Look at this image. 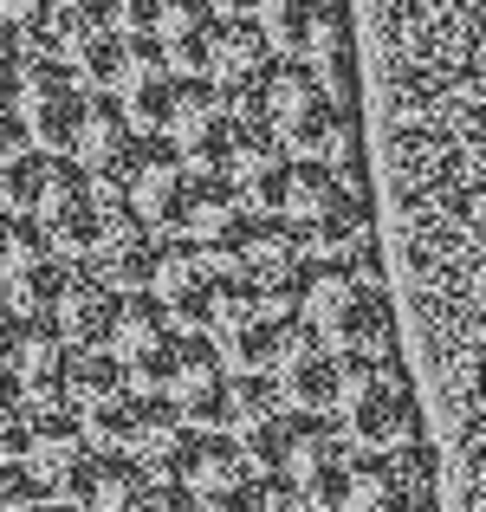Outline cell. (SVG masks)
I'll return each instance as SVG.
<instances>
[{"instance_id":"3","label":"cell","mask_w":486,"mask_h":512,"mask_svg":"<svg viewBox=\"0 0 486 512\" xmlns=\"http://www.w3.org/2000/svg\"><path fill=\"white\" fill-rule=\"evenodd\" d=\"M299 292H260L247 279H227L221 305L208 318V338L240 376H273V363L299 338Z\"/></svg>"},{"instance_id":"16","label":"cell","mask_w":486,"mask_h":512,"mask_svg":"<svg viewBox=\"0 0 486 512\" xmlns=\"http://www.w3.org/2000/svg\"><path fill=\"white\" fill-rule=\"evenodd\" d=\"M279 474L305 493L312 512H337V500H344V474H350L344 428H331L324 415H299L286 454H279Z\"/></svg>"},{"instance_id":"34","label":"cell","mask_w":486,"mask_h":512,"mask_svg":"<svg viewBox=\"0 0 486 512\" xmlns=\"http://www.w3.org/2000/svg\"><path fill=\"white\" fill-rule=\"evenodd\" d=\"M46 163L52 156L39 150V143H20V150L0 163V214H33V201H39V182H46Z\"/></svg>"},{"instance_id":"31","label":"cell","mask_w":486,"mask_h":512,"mask_svg":"<svg viewBox=\"0 0 486 512\" xmlns=\"http://www.w3.org/2000/svg\"><path fill=\"white\" fill-rule=\"evenodd\" d=\"M130 370L111 357V350H78V363H72V415L78 422H91L98 409H111L117 396H130Z\"/></svg>"},{"instance_id":"25","label":"cell","mask_w":486,"mask_h":512,"mask_svg":"<svg viewBox=\"0 0 486 512\" xmlns=\"http://www.w3.org/2000/svg\"><path fill=\"white\" fill-rule=\"evenodd\" d=\"M273 389L292 415H337V389H344V357L324 350L312 331H299L292 350L273 363Z\"/></svg>"},{"instance_id":"41","label":"cell","mask_w":486,"mask_h":512,"mask_svg":"<svg viewBox=\"0 0 486 512\" xmlns=\"http://www.w3.org/2000/svg\"><path fill=\"white\" fill-rule=\"evenodd\" d=\"M0 221H7V214H0Z\"/></svg>"},{"instance_id":"4","label":"cell","mask_w":486,"mask_h":512,"mask_svg":"<svg viewBox=\"0 0 486 512\" xmlns=\"http://www.w3.org/2000/svg\"><path fill=\"white\" fill-rule=\"evenodd\" d=\"M279 221L305 240V253H350L370 240V195L337 163H292Z\"/></svg>"},{"instance_id":"5","label":"cell","mask_w":486,"mask_h":512,"mask_svg":"<svg viewBox=\"0 0 486 512\" xmlns=\"http://www.w3.org/2000/svg\"><path fill=\"white\" fill-rule=\"evenodd\" d=\"M195 175L201 169L188 163V156H175L169 137H150V143H137V150L124 156V169H117L98 195L137 208L150 227H162V234H182V214H188V195H195Z\"/></svg>"},{"instance_id":"19","label":"cell","mask_w":486,"mask_h":512,"mask_svg":"<svg viewBox=\"0 0 486 512\" xmlns=\"http://www.w3.org/2000/svg\"><path fill=\"white\" fill-rule=\"evenodd\" d=\"M117 299H124V292H117L91 260H65V266H59V286H52L46 318L59 325V338H65V344H78V350H104V331H111Z\"/></svg>"},{"instance_id":"35","label":"cell","mask_w":486,"mask_h":512,"mask_svg":"<svg viewBox=\"0 0 486 512\" xmlns=\"http://www.w3.org/2000/svg\"><path fill=\"white\" fill-rule=\"evenodd\" d=\"M247 512H312V506H305V493L286 474H260L247 493Z\"/></svg>"},{"instance_id":"13","label":"cell","mask_w":486,"mask_h":512,"mask_svg":"<svg viewBox=\"0 0 486 512\" xmlns=\"http://www.w3.org/2000/svg\"><path fill=\"white\" fill-rule=\"evenodd\" d=\"M273 65H279V52H273V39L253 26V13H227L208 33V52H201V78H208L221 98H234L247 117H253V98H260Z\"/></svg>"},{"instance_id":"2","label":"cell","mask_w":486,"mask_h":512,"mask_svg":"<svg viewBox=\"0 0 486 512\" xmlns=\"http://www.w3.org/2000/svg\"><path fill=\"white\" fill-rule=\"evenodd\" d=\"M337 428L344 441L370 454H396L422 441V383L402 357H357L344 363V389H337Z\"/></svg>"},{"instance_id":"11","label":"cell","mask_w":486,"mask_h":512,"mask_svg":"<svg viewBox=\"0 0 486 512\" xmlns=\"http://www.w3.org/2000/svg\"><path fill=\"white\" fill-rule=\"evenodd\" d=\"M72 363L78 344L59 338L52 318H13V350H7V376L39 415L46 409H72Z\"/></svg>"},{"instance_id":"26","label":"cell","mask_w":486,"mask_h":512,"mask_svg":"<svg viewBox=\"0 0 486 512\" xmlns=\"http://www.w3.org/2000/svg\"><path fill=\"white\" fill-rule=\"evenodd\" d=\"M299 59L312 65V72H318L344 104H357L363 52H357V20H350V0H324V13H318V26H312V39H305Z\"/></svg>"},{"instance_id":"8","label":"cell","mask_w":486,"mask_h":512,"mask_svg":"<svg viewBox=\"0 0 486 512\" xmlns=\"http://www.w3.org/2000/svg\"><path fill=\"white\" fill-rule=\"evenodd\" d=\"M175 344H182L175 338V318H169V305H162L156 292H124V299H117L104 350L130 370L137 389L162 396V376H169V363H175Z\"/></svg>"},{"instance_id":"33","label":"cell","mask_w":486,"mask_h":512,"mask_svg":"<svg viewBox=\"0 0 486 512\" xmlns=\"http://www.w3.org/2000/svg\"><path fill=\"white\" fill-rule=\"evenodd\" d=\"M318 13H324V0H253V26L273 39L279 59H299V52H305Z\"/></svg>"},{"instance_id":"9","label":"cell","mask_w":486,"mask_h":512,"mask_svg":"<svg viewBox=\"0 0 486 512\" xmlns=\"http://www.w3.org/2000/svg\"><path fill=\"white\" fill-rule=\"evenodd\" d=\"M33 221L46 227V240L65 260H91V240H98V221H104L98 175L78 169L72 156H52L46 182H39V201H33Z\"/></svg>"},{"instance_id":"1","label":"cell","mask_w":486,"mask_h":512,"mask_svg":"<svg viewBox=\"0 0 486 512\" xmlns=\"http://www.w3.org/2000/svg\"><path fill=\"white\" fill-rule=\"evenodd\" d=\"M299 325L312 331L324 350H337L344 363L357 357H402V331H396V305H389L383 266L376 247L350 253H312L299 273Z\"/></svg>"},{"instance_id":"20","label":"cell","mask_w":486,"mask_h":512,"mask_svg":"<svg viewBox=\"0 0 486 512\" xmlns=\"http://www.w3.org/2000/svg\"><path fill=\"white\" fill-rule=\"evenodd\" d=\"M292 163H299V156H292L260 117H247L240 137H234V150H227V163H221V182L234 188L247 208L279 214V195H286V182H292Z\"/></svg>"},{"instance_id":"38","label":"cell","mask_w":486,"mask_h":512,"mask_svg":"<svg viewBox=\"0 0 486 512\" xmlns=\"http://www.w3.org/2000/svg\"><path fill=\"white\" fill-rule=\"evenodd\" d=\"M104 13H111L124 33H150V20H156V0H104Z\"/></svg>"},{"instance_id":"27","label":"cell","mask_w":486,"mask_h":512,"mask_svg":"<svg viewBox=\"0 0 486 512\" xmlns=\"http://www.w3.org/2000/svg\"><path fill=\"white\" fill-rule=\"evenodd\" d=\"M253 214H260V208H247V201H240L221 175H195V195H188V214H182V240L208 247L214 260L227 266V253H234L240 234H247Z\"/></svg>"},{"instance_id":"6","label":"cell","mask_w":486,"mask_h":512,"mask_svg":"<svg viewBox=\"0 0 486 512\" xmlns=\"http://www.w3.org/2000/svg\"><path fill=\"white\" fill-rule=\"evenodd\" d=\"M78 72L46 46V39H26V72H20V98H13V117L20 130L39 143L46 156H65L72 150V124H78Z\"/></svg>"},{"instance_id":"14","label":"cell","mask_w":486,"mask_h":512,"mask_svg":"<svg viewBox=\"0 0 486 512\" xmlns=\"http://www.w3.org/2000/svg\"><path fill=\"white\" fill-rule=\"evenodd\" d=\"M227 279H234V273H227V266L214 260L208 247H195V240H169V247H162V260H156L150 292L169 305L175 325L208 331V318H214V305H221Z\"/></svg>"},{"instance_id":"17","label":"cell","mask_w":486,"mask_h":512,"mask_svg":"<svg viewBox=\"0 0 486 512\" xmlns=\"http://www.w3.org/2000/svg\"><path fill=\"white\" fill-rule=\"evenodd\" d=\"M39 39H46V46L85 78V85H104L117 46H124V26L104 13V0H52V20H46Z\"/></svg>"},{"instance_id":"24","label":"cell","mask_w":486,"mask_h":512,"mask_svg":"<svg viewBox=\"0 0 486 512\" xmlns=\"http://www.w3.org/2000/svg\"><path fill=\"white\" fill-rule=\"evenodd\" d=\"M137 143H143V137H137V117H130L124 104L111 98V91H91V98L78 104L72 150H65V156H72L78 169H91V175H98V188H104L117 169H124V156L137 150Z\"/></svg>"},{"instance_id":"40","label":"cell","mask_w":486,"mask_h":512,"mask_svg":"<svg viewBox=\"0 0 486 512\" xmlns=\"http://www.w3.org/2000/svg\"><path fill=\"white\" fill-rule=\"evenodd\" d=\"M214 13H253V0H214Z\"/></svg>"},{"instance_id":"23","label":"cell","mask_w":486,"mask_h":512,"mask_svg":"<svg viewBox=\"0 0 486 512\" xmlns=\"http://www.w3.org/2000/svg\"><path fill=\"white\" fill-rule=\"evenodd\" d=\"M253 480H260L253 454L240 448V441L227 435V428H201L195 461H188V480H182V493H188V500H201L208 512H247Z\"/></svg>"},{"instance_id":"18","label":"cell","mask_w":486,"mask_h":512,"mask_svg":"<svg viewBox=\"0 0 486 512\" xmlns=\"http://www.w3.org/2000/svg\"><path fill=\"white\" fill-rule=\"evenodd\" d=\"M162 247H169V240H156V227L143 221L137 208H124V201H104L98 240H91V266H98V273L111 279L117 292H150Z\"/></svg>"},{"instance_id":"32","label":"cell","mask_w":486,"mask_h":512,"mask_svg":"<svg viewBox=\"0 0 486 512\" xmlns=\"http://www.w3.org/2000/svg\"><path fill=\"white\" fill-rule=\"evenodd\" d=\"M279 409H286V402H279L273 376H240V370H234V383H227V402H221V422H214V428H227L234 441H247L253 428L273 422Z\"/></svg>"},{"instance_id":"10","label":"cell","mask_w":486,"mask_h":512,"mask_svg":"<svg viewBox=\"0 0 486 512\" xmlns=\"http://www.w3.org/2000/svg\"><path fill=\"white\" fill-rule=\"evenodd\" d=\"M98 441H91V428L78 422L72 409H46V415H33V428H26V454H20V467L39 480L46 493H59V500H85V480H91V467H98Z\"/></svg>"},{"instance_id":"12","label":"cell","mask_w":486,"mask_h":512,"mask_svg":"<svg viewBox=\"0 0 486 512\" xmlns=\"http://www.w3.org/2000/svg\"><path fill=\"white\" fill-rule=\"evenodd\" d=\"M175 85H182V65H175L150 33H124V46H117V59H111V78H104L98 91H111V98L137 117V130H162V117H169V104H175Z\"/></svg>"},{"instance_id":"30","label":"cell","mask_w":486,"mask_h":512,"mask_svg":"<svg viewBox=\"0 0 486 512\" xmlns=\"http://www.w3.org/2000/svg\"><path fill=\"white\" fill-rule=\"evenodd\" d=\"M221 26L214 0H156V20H150V39L169 52L182 72H201V52H208V33Z\"/></svg>"},{"instance_id":"15","label":"cell","mask_w":486,"mask_h":512,"mask_svg":"<svg viewBox=\"0 0 486 512\" xmlns=\"http://www.w3.org/2000/svg\"><path fill=\"white\" fill-rule=\"evenodd\" d=\"M59 266H65V253L46 240V227H39L33 214L0 221V286H7V299H13L20 318H46Z\"/></svg>"},{"instance_id":"29","label":"cell","mask_w":486,"mask_h":512,"mask_svg":"<svg viewBox=\"0 0 486 512\" xmlns=\"http://www.w3.org/2000/svg\"><path fill=\"white\" fill-rule=\"evenodd\" d=\"M85 512H156L162 506V487L150 480V467L137 461V454H98V467H91L85 480Z\"/></svg>"},{"instance_id":"36","label":"cell","mask_w":486,"mask_h":512,"mask_svg":"<svg viewBox=\"0 0 486 512\" xmlns=\"http://www.w3.org/2000/svg\"><path fill=\"white\" fill-rule=\"evenodd\" d=\"M20 72H26V39L0 20V111H13V98H20Z\"/></svg>"},{"instance_id":"37","label":"cell","mask_w":486,"mask_h":512,"mask_svg":"<svg viewBox=\"0 0 486 512\" xmlns=\"http://www.w3.org/2000/svg\"><path fill=\"white\" fill-rule=\"evenodd\" d=\"M0 20H7L20 39H39L46 20H52V0H0Z\"/></svg>"},{"instance_id":"22","label":"cell","mask_w":486,"mask_h":512,"mask_svg":"<svg viewBox=\"0 0 486 512\" xmlns=\"http://www.w3.org/2000/svg\"><path fill=\"white\" fill-rule=\"evenodd\" d=\"M227 383H234L227 357L214 350L208 331H195V338L175 344V363H169V376H162V402L182 409L188 422L214 428V422H221V402H227Z\"/></svg>"},{"instance_id":"7","label":"cell","mask_w":486,"mask_h":512,"mask_svg":"<svg viewBox=\"0 0 486 512\" xmlns=\"http://www.w3.org/2000/svg\"><path fill=\"white\" fill-rule=\"evenodd\" d=\"M240 124H247V111H240L234 98H221V91L195 72V78L175 85V104H169V117H162L156 137H169V150L188 156L201 175H221L227 150H234V137H240Z\"/></svg>"},{"instance_id":"28","label":"cell","mask_w":486,"mask_h":512,"mask_svg":"<svg viewBox=\"0 0 486 512\" xmlns=\"http://www.w3.org/2000/svg\"><path fill=\"white\" fill-rule=\"evenodd\" d=\"M195 441H201V422H188L182 409H169V402L156 396V409H150V422H143V435H137L130 454L150 467L156 487H182L188 461H195Z\"/></svg>"},{"instance_id":"39","label":"cell","mask_w":486,"mask_h":512,"mask_svg":"<svg viewBox=\"0 0 486 512\" xmlns=\"http://www.w3.org/2000/svg\"><path fill=\"white\" fill-rule=\"evenodd\" d=\"M156 512H208V506H201V500H188L182 487H162V506H156Z\"/></svg>"},{"instance_id":"21","label":"cell","mask_w":486,"mask_h":512,"mask_svg":"<svg viewBox=\"0 0 486 512\" xmlns=\"http://www.w3.org/2000/svg\"><path fill=\"white\" fill-rule=\"evenodd\" d=\"M305 240L292 234L279 214H253L247 234L234 240V253H227V273L247 279V286L260 292H299V273H305Z\"/></svg>"}]
</instances>
